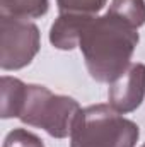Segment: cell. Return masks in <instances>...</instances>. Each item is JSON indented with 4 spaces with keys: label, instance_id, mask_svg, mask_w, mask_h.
<instances>
[{
    "label": "cell",
    "instance_id": "cell-2",
    "mask_svg": "<svg viewBox=\"0 0 145 147\" xmlns=\"http://www.w3.org/2000/svg\"><path fill=\"white\" fill-rule=\"evenodd\" d=\"M140 128L111 105H92L79 111L70 132V147H135Z\"/></svg>",
    "mask_w": 145,
    "mask_h": 147
},
{
    "label": "cell",
    "instance_id": "cell-4",
    "mask_svg": "<svg viewBox=\"0 0 145 147\" xmlns=\"http://www.w3.org/2000/svg\"><path fill=\"white\" fill-rule=\"evenodd\" d=\"M0 67L19 70L28 67L41 48V34L34 22L14 16H0Z\"/></svg>",
    "mask_w": 145,
    "mask_h": 147
},
{
    "label": "cell",
    "instance_id": "cell-6",
    "mask_svg": "<svg viewBox=\"0 0 145 147\" xmlns=\"http://www.w3.org/2000/svg\"><path fill=\"white\" fill-rule=\"evenodd\" d=\"M92 16L87 14H72V12H63L60 14L55 22L51 24L50 29V43L56 50L70 51L75 46H79L80 34L84 26Z\"/></svg>",
    "mask_w": 145,
    "mask_h": 147
},
{
    "label": "cell",
    "instance_id": "cell-1",
    "mask_svg": "<svg viewBox=\"0 0 145 147\" xmlns=\"http://www.w3.org/2000/svg\"><path fill=\"white\" fill-rule=\"evenodd\" d=\"M138 41V29L108 10L87 21L79 48L91 77L97 82L111 84L128 69Z\"/></svg>",
    "mask_w": 145,
    "mask_h": 147
},
{
    "label": "cell",
    "instance_id": "cell-3",
    "mask_svg": "<svg viewBox=\"0 0 145 147\" xmlns=\"http://www.w3.org/2000/svg\"><path fill=\"white\" fill-rule=\"evenodd\" d=\"M80 110L79 103L70 96L55 94L39 84H28L19 120L26 125L43 128L55 139H65L70 135Z\"/></svg>",
    "mask_w": 145,
    "mask_h": 147
},
{
    "label": "cell",
    "instance_id": "cell-8",
    "mask_svg": "<svg viewBox=\"0 0 145 147\" xmlns=\"http://www.w3.org/2000/svg\"><path fill=\"white\" fill-rule=\"evenodd\" d=\"M0 9L7 16L36 19L48 12V0H0Z\"/></svg>",
    "mask_w": 145,
    "mask_h": 147
},
{
    "label": "cell",
    "instance_id": "cell-7",
    "mask_svg": "<svg viewBox=\"0 0 145 147\" xmlns=\"http://www.w3.org/2000/svg\"><path fill=\"white\" fill-rule=\"evenodd\" d=\"M26 86L21 79L3 75L2 77V111L0 116L3 120L19 118V111L24 101Z\"/></svg>",
    "mask_w": 145,
    "mask_h": 147
},
{
    "label": "cell",
    "instance_id": "cell-9",
    "mask_svg": "<svg viewBox=\"0 0 145 147\" xmlns=\"http://www.w3.org/2000/svg\"><path fill=\"white\" fill-rule=\"evenodd\" d=\"M109 12L125 19L137 29L145 24V2L144 0H113Z\"/></svg>",
    "mask_w": 145,
    "mask_h": 147
},
{
    "label": "cell",
    "instance_id": "cell-5",
    "mask_svg": "<svg viewBox=\"0 0 145 147\" xmlns=\"http://www.w3.org/2000/svg\"><path fill=\"white\" fill-rule=\"evenodd\" d=\"M109 105L121 115L135 111L145 99V65L130 63L128 69L118 75L108 91Z\"/></svg>",
    "mask_w": 145,
    "mask_h": 147
},
{
    "label": "cell",
    "instance_id": "cell-11",
    "mask_svg": "<svg viewBox=\"0 0 145 147\" xmlns=\"http://www.w3.org/2000/svg\"><path fill=\"white\" fill-rule=\"evenodd\" d=\"M142 147H145V144H144V146H142Z\"/></svg>",
    "mask_w": 145,
    "mask_h": 147
},
{
    "label": "cell",
    "instance_id": "cell-10",
    "mask_svg": "<svg viewBox=\"0 0 145 147\" xmlns=\"http://www.w3.org/2000/svg\"><path fill=\"white\" fill-rule=\"evenodd\" d=\"M108 0H56L60 14L72 12V14H87L97 16L99 10L106 5Z\"/></svg>",
    "mask_w": 145,
    "mask_h": 147
}]
</instances>
